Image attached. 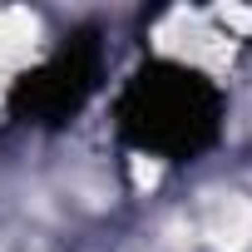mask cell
<instances>
[{
    "instance_id": "obj_1",
    "label": "cell",
    "mask_w": 252,
    "mask_h": 252,
    "mask_svg": "<svg viewBox=\"0 0 252 252\" xmlns=\"http://www.w3.org/2000/svg\"><path fill=\"white\" fill-rule=\"evenodd\" d=\"M227 124L222 89L183 60H144L114 99V129L134 154L163 163H198L218 149Z\"/></svg>"
},
{
    "instance_id": "obj_2",
    "label": "cell",
    "mask_w": 252,
    "mask_h": 252,
    "mask_svg": "<svg viewBox=\"0 0 252 252\" xmlns=\"http://www.w3.org/2000/svg\"><path fill=\"white\" fill-rule=\"evenodd\" d=\"M99 79H104V35L94 25H79L30 74L15 79L10 119L25 124V129H64L99 94Z\"/></svg>"
}]
</instances>
